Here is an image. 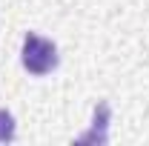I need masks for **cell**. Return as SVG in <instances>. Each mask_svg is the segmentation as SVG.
Here are the masks:
<instances>
[{"label": "cell", "mask_w": 149, "mask_h": 146, "mask_svg": "<svg viewBox=\"0 0 149 146\" xmlns=\"http://www.w3.org/2000/svg\"><path fill=\"white\" fill-rule=\"evenodd\" d=\"M20 60H23V69L32 74H49L57 66V46L46 37L29 35L23 37V49H20Z\"/></svg>", "instance_id": "6da1fadb"}, {"label": "cell", "mask_w": 149, "mask_h": 146, "mask_svg": "<svg viewBox=\"0 0 149 146\" xmlns=\"http://www.w3.org/2000/svg\"><path fill=\"white\" fill-rule=\"evenodd\" d=\"M106 126H109V106H106V103H97V106H95V126H92V132L80 135L77 140H80V143H106V140H109Z\"/></svg>", "instance_id": "7a4b0ae2"}, {"label": "cell", "mask_w": 149, "mask_h": 146, "mask_svg": "<svg viewBox=\"0 0 149 146\" xmlns=\"http://www.w3.org/2000/svg\"><path fill=\"white\" fill-rule=\"evenodd\" d=\"M15 132H17V126H15V117H12V112L0 109V143H9V140H15Z\"/></svg>", "instance_id": "3957f363"}]
</instances>
